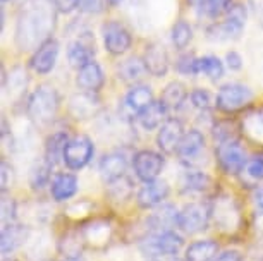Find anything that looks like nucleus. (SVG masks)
Returning a JSON list of instances; mask_svg holds the SVG:
<instances>
[{
    "label": "nucleus",
    "mask_w": 263,
    "mask_h": 261,
    "mask_svg": "<svg viewBox=\"0 0 263 261\" xmlns=\"http://www.w3.org/2000/svg\"><path fill=\"white\" fill-rule=\"evenodd\" d=\"M155 102L153 100V91L150 86L146 85H136L133 86L131 90L122 100V108H121V114L126 119H138V115L141 114L143 110L152 105Z\"/></svg>",
    "instance_id": "f8f14e48"
},
{
    "label": "nucleus",
    "mask_w": 263,
    "mask_h": 261,
    "mask_svg": "<svg viewBox=\"0 0 263 261\" xmlns=\"http://www.w3.org/2000/svg\"><path fill=\"white\" fill-rule=\"evenodd\" d=\"M212 216V208L206 203L195 201L186 205L177 216V227L186 234H198L208 227Z\"/></svg>",
    "instance_id": "0eeeda50"
},
{
    "label": "nucleus",
    "mask_w": 263,
    "mask_h": 261,
    "mask_svg": "<svg viewBox=\"0 0 263 261\" xmlns=\"http://www.w3.org/2000/svg\"><path fill=\"white\" fill-rule=\"evenodd\" d=\"M210 186H212V179L201 170L190 169L184 174V179H182V189L186 193H205Z\"/></svg>",
    "instance_id": "7c9ffc66"
},
{
    "label": "nucleus",
    "mask_w": 263,
    "mask_h": 261,
    "mask_svg": "<svg viewBox=\"0 0 263 261\" xmlns=\"http://www.w3.org/2000/svg\"><path fill=\"white\" fill-rule=\"evenodd\" d=\"M143 61L146 64V69L152 76L163 77L167 76L168 67H171V61H168V53L162 43H150L145 50Z\"/></svg>",
    "instance_id": "a211bd4d"
},
{
    "label": "nucleus",
    "mask_w": 263,
    "mask_h": 261,
    "mask_svg": "<svg viewBox=\"0 0 263 261\" xmlns=\"http://www.w3.org/2000/svg\"><path fill=\"white\" fill-rule=\"evenodd\" d=\"M190 100L193 103V107L198 110H210L212 108V93L205 90V88H196L191 91Z\"/></svg>",
    "instance_id": "58836bf2"
},
{
    "label": "nucleus",
    "mask_w": 263,
    "mask_h": 261,
    "mask_svg": "<svg viewBox=\"0 0 263 261\" xmlns=\"http://www.w3.org/2000/svg\"><path fill=\"white\" fill-rule=\"evenodd\" d=\"M226 64H227V67L231 69V71H241L242 69V57H241V53L239 52H236V50H229L226 53Z\"/></svg>",
    "instance_id": "37998d69"
},
{
    "label": "nucleus",
    "mask_w": 263,
    "mask_h": 261,
    "mask_svg": "<svg viewBox=\"0 0 263 261\" xmlns=\"http://www.w3.org/2000/svg\"><path fill=\"white\" fill-rule=\"evenodd\" d=\"M126 169H127V158L122 153H117V151L105 155L100 162V174L107 182L122 177L126 174Z\"/></svg>",
    "instance_id": "4be33fe9"
},
{
    "label": "nucleus",
    "mask_w": 263,
    "mask_h": 261,
    "mask_svg": "<svg viewBox=\"0 0 263 261\" xmlns=\"http://www.w3.org/2000/svg\"><path fill=\"white\" fill-rule=\"evenodd\" d=\"M55 12L45 0H28L19 11L16 24V45L19 50H36L43 42L52 38Z\"/></svg>",
    "instance_id": "f257e3e1"
},
{
    "label": "nucleus",
    "mask_w": 263,
    "mask_h": 261,
    "mask_svg": "<svg viewBox=\"0 0 263 261\" xmlns=\"http://www.w3.org/2000/svg\"><path fill=\"white\" fill-rule=\"evenodd\" d=\"M103 47L110 55H124L133 45V36L121 21L110 19L102 26Z\"/></svg>",
    "instance_id": "6e6552de"
},
{
    "label": "nucleus",
    "mask_w": 263,
    "mask_h": 261,
    "mask_svg": "<svg viewBox=\"0 0 263 261\" xmlns=\"http://www.w3.org/2000/svg\"><path fill=\"white\" fill-rule=\"evenodd\" d=\"M167 261H181V259H177V258H174V256H171V258H168Z\"/></svg>",
    "instance_id": "603ef678"
},
{
    "label": "nucleus",
    "mask_w": 263,
    "mask_h": 261,
    "mask_svg": "<svg viewBox=\"0 0 263 261\" xmlns=\"http://www.w3.org/2000/svg\"><path fill=\"white\" fill-rule=\"evenodd\" d=\"M146 72H148L146 64L141 57H129L119 64V67H117L119 79H122L124 83H129V85L141 81Z\"/></svg>",
    "instance_id": "5701e85b"
},
{
    "label": "nucleus",
    "mask_w": 263,
    "mask_h": 261,
    "mask_svg": "<svg viewBox=\"0 0 263 261\" xmlns=\"http://www.w3.org/2000/svg\"><path fill=\"white\" fill-rule=\"evenodd\" d=\"M4 72V77H2V83H4V88L6 91L11 95L12 98H21L26 91V86H28V76L26 72L23 71L21 67H14L9 76H6V71Z\"/></svg>",
    "instance_id": "c85d7f7f"
},
{
    "label": "nucleus",
    "mask_w": 263,
    "mask_h": 261,
    "mask_svg": "<svg viewBox=\"0 0 263 261\" xmlns=\"http://www.w3.org/2000/svg\"><path fill=\"white\" fill-rule=\"evenodd\" d=\"M203 2H205V0H187V4H191V6H195V7H201Z\"/></svg>",
    "instance_id": "09e8293b"
},
{
    "label": "nucleus",
    "mask_w": 263,
    "mask_h": 261,
    "mask_svg": "<svg viewBox=\"0 0 263 261\" xmlns=\"http://www.w3.org/2000/svg\"><path fill=\"white\" fill-rule=\"evenodd\" d=\"M50 193H52V198L55 201L71 199L72 196L78 193V177L74 174H67V172L57 174L52 179Z\"/></svg>",
    "instance_id": "412c9836"
},
{
    "label": "nucleus",
    "mask_w": 263,
    "mask_h": 261,
    "mask_svg": "<svg viewBox=\"0 0 263 261\" xmlns=\"http://www.w3.org/2000/svg\"><path fill=\"white\" fill-rule=\"evenodd\" d=\"M242 132H246L253 141H263V107L246 115L242 121Z\"/></svg>",
    "instance_id": "72a5a7b5"
},
{
    "label": "nucleus",
    "mask_w": 263,
    "mask_h": 261,
    "mask_svg": "<svg viewBox=\"0 0 263 261\" xmlns=\"http://www.w3.org/2000/svg\"><path fill=\"white\" fill-rule=\"evenodd\" d=\"M122 4V0H107V6H110V7H117V6H121Z\"/></svg>",
    "instance_id": "8fccbe9b"
},
{
    "label": "nucleus",
    "mask_w": 263,
    "mask_h": 261,
    "mask_svg": "<svg viewBox=\"0 0 263 261\" xmlns=\"http://www.w3.org/2000/svg\"><path fill=\"white\" fill-rule=\"evenodd\" d=\"M95 57V38L90 31H81L69 43L67 61L74 69H81L86 64L93 62Z\"/></svg>",
    "instance_id": "9d476101"
},
{
    "label": "nucleus",
    "mask_w": 263,
    "mask_h": 261,
    "mask_svg": "<svg viewBox=\"0 0 263 261\" xmlns=\"http://www.w3.org/2000/svg\"><path fill=\"white\" fill-rule=\"evenodd\" d=\"M28 237V229L23 225L9 224L2 227V254H11L19 246L24 244Z\"/></svg>",
    "instance_id": "393cba45"
},
{
    "label": "nucleus",
    "mask_w": 263,
    "mask_h": 261,
    "mask_svg": "<svg viewBox=\"0 0 263 261\" xmlns=\"http://www.w3.org/2000/svg\"><path fill=\"white\" fill-rule=\"evenodd\" d=\"M232 6V0H205L201 9L205 11L208 17L217 19L220 16H226V12L229 11Z\"/></svg>",
    "instance_id": "e433bc0d"
},
{
    "label": "nucleus",
    "mask_w": 263,
    "mask_h": 261,
    "mask_svg": "<svg viewBox=\"0 0 263 261\" xmlns=\"http://www.w3.org/2000/svg\"><path fill=\"white\" fill-rule=\"evenodd\" d=\"M66 261H83L81 258H67Z\"/></svg>",
    "instance_id": "3c124183"
},
{
    "label": "nucleus",
    "mask_w": 263,
    "mask_h": 261,
    "mask_svg": "<svg viewBox=\"0 0 263 261\" xmlns=\"http://www.w3.org/2000/svg\"><path fill=\"white\" fill-rule=\"evenodd\" d=\"M182 243L184 240H182L179 234H176L174 230H165V232H157L148 235L141 243V251L150 259L155 261V259L176 256L182 248Z\"/></svg>",
    "instance_id": "39448f33"
},
{
    "label": "nucleus",
    "mask_w": 263,
    "mask_h": 261,
    "mask_svg": "<svg viewBox=\"0 0 263 261\" xmlns=\"http://www.w3.org/2000/svg\"><path fill=\"white\" fill-rule=\"evenodd\" d=\"M2 2H12V0H2Z\"/></svg>",
    "instance_id": "864d4df0"
},
{
    "label": "nucleus",
    "mask_w": 263,
    "mask_h": 261,
    "mask_svg": "<svg viewBox=\"0 0 263 261\" xmlns=\"http://www.w3.org/2000/svg\"><path fill=\"white\" fill-rule=\"evenodd\" d=\"M171 40H172L174 47H176L177 50H184L193 40L191 24L187 21H184V19H179V21L174 23V26L171 29Z\"/></svg>",
    "instance_id": "473e14b6"
},
{
    "label": "nucleus",
    "mask_w": 263,
    "mask_h": 261,
    "mask_svg": "<svg viewBox=\"0 0 263 261\" xmlns=\"http://www.w3.org/2000/svg\"><path fill=\"white\" fill-rule=\"evenodd\" d=\"M93 143L88 136H76L72 139H69L66 150H64V158L62 162L66 164L67 169L71 170H81L83 167L90 164L93 158Z\"/></svg>",
    "instance_id": "1a4fd4ad"
},
{
    "label": "nucleus",
    "mask_w": 263,
    "mask_h": 261,
    "mask_svg": "<svg viewBox=\"0 0 263 261\" xmlns=\"http://www.w3.org/2000/svg\"><path fill=\"white\" fill-rule=\"evenodd\" d=\"M212 216L215 224L222 230H234L239 225V210L236 201L229 196H220L215 201V206L212 208Z\"/></svg>",
    "instance_id": "dca6fc26"
},
{
    "label": "nucleus",
    "mask_w": 263,
    "mask_h": 261,
    "mask_svg": "<svg viewBox=\"0 0 263 261\" xmlns=\"http://www.w3.org/2000/svg\"><path fill=\"white\" fill-rule=\"evenodd\" d=\"M213 261H241V254L237 251H226L220 253Z\"/></svg>",
    "instance_id": "49530a36"
},
{
    "label": "nucleus",
    "mask_w": 263,
    "mask_h": 261,
    "mask_svg": "<svg viewBox=\"0 0 263 261\" xmlns=\"http://www.w3.org/2000/svg\"><path fill=\"white\" fill-rule=\"evenodd\" d=\"M69 143V137L66 132H53L52 136H48L45 143V160L52 167L57 164L59 160L64 158V150H66Z\"/></svg>",
    "instance_id": "c756f323"
},
{
    "label": "nucleus",
    "mask_w": 263,
    "mask_h": 261,
    "mask_svg": "<svg viewBox=\"0 0 263 261\" xmlns=\"http://www.w3.org/2000/svg\"><path fill=\"white\" fill-rule=\"evenodd\" d=\"M12 184V167L7 164L6 160H2V191H6L11 188Z\"/></svg>",
    "instance_id": "a18cd8bd"
},
{
    "label": "nucleus",
    "mask_w": 263,
    "mask_h": 261,
    "mask_svg": "<svg viewBox=\"0 0 263 261\" xmlns=\"http://www.w3.org/2000/svg\"><path fill=\"white\" fill-rule=\"evenodd\" d=\"M98 108V102L93 98V93H81V95H76L71 98V103H69V110L71 114L76 117V119H90L97 114Z\"/></svg>",
    "instance_id": "a878e982"
},
{
    "label": "nucleus",
    "mask_w": 263,
    "mask_h": 261,
    "mask_svg": "<svg viewBox=\"0 0 263 261\" xmlns=\"http://www.w3.org/2000/svg\"><path fill=\"white\" fill-rule=\"evenodd\" d=\"M163 164H165L163 156L152 150L138 151L135 158H133V167H135L138 179H141L143 182L157 180V177L160 175L163 169Z\"/></svg>",
    "instance_id": "9b49d317"
},
{
    "label": "nucleus",
    "mask_w": 263,
    "mask_h": 261,
    "mask_svg": "<svg viewBox=\"0 0 263 261\" xmlns=\"http://www.w3.org/2000/svg\"><path fill=\"white\" fill-rule=\"evenodd\" d=\"M203 151H205V136H203L201 131L191 129V131L184 132L176 155L179 156L184 165L195 167L196 160L200 158Z\"/></svg>",
    "instance_id": "2eb2a0df"
},
{
    "label": "nucleus",
    "mask_w": 263,
    "mask_h": 261,
    "mask_svg": "<svg viewBox=\"0 0 263 261\" xmlns=\"http://www.w3.org/2000/svg\"><path fill=\"white\" fill-rule=\"evenodd\" d=\"M177 216H179V211L172 205H163L162 208L155 210L148 218L152 234L165 232V230H172V227H177Z\"/></svg>",
    "instance_id": "aec40b11"
},
{
    "label": "nucleus",
    "mask_w": 263,
    "mask_h": 261,
    "mask_svg": "<svg viewBox=\"0 0 263 261\" xmlns=\"http://www.w3.org/2000/svg\"><path fill=\"white\" fill-rule=\"evenodd\" d=\"M187 98V90L181 81H172L163 88L160 102L168 110H179Z\"/></svg>",
    "instance_id": "cd10ccee"
},
{
    "label": "nucleus",
    "mask_w": 263,
    "mask_h": 261,
    "mask_svg": "<svg viewBox=\"0 0 263 261\" xmlns=\"http://www.w3.org/2000/svg\"><path fill=\"white\" fill-rule=\"evenodd\" d=\"M105 4H107V0H81L79 9L88 14H100L103 9H105Z\"/></svg>",
    "instance_id": "a19ab883"
},
{
    "label": "nucleus",
    "mask_w": 263,
    "mask_h": 261,
    "mask_svg": "<svg viewBox=\"0 0 263 261\" xmlns=\"http://www.w3.org/2000/svg\"><path fill=\"white\" fill-rule=\"evenodd\" d=\"M184 136V127L177 117H168L158 129L157 145L165 155L177 153V148L181 145V139Z\"/></svg>",
    "instance_id": "4468645a"
},
{
    "label": "nucleus",
    "mask_w": 263,
    "mask_h": 261,
    "mask_svg": "<svg viewBox=\"0 0 263 261\" xmlns=\"http://www.w3.org/2000/svg\"><path fill=\"white\" fill-rule=\"evenodd\" d=\"M198 74H205L210 81L217 83L224 76V62L215 55L198 57Z\"/></svg>",
    "instance_id": "2f4dec72"
},
{
    "label": "nucleus",
    "mask_w": 263,
    "mask_h": 261,
    "mask_svg": "<svg viewBox=\"0 0 263 261\" xmlns=\"http://www.w3.org/2000/svg\"><path fill=\"white\" fill-rule=\"evenodd\" d=\"M218 244L215 240H196L187 246L186 249V261H213L217 258Z\"/></svg>",
    "instance_id": "bb28decb"
},
{
    "label": "nucleus",
    "mask_w": 263,
    "mask_h": 261,
    "mask_svg": "<svg viewBox=\"0 0 263 261\" xmlns=\"http://www.w3.org/2000/svg\"><path fill=\"white\" fill-rule=\"evenodd\" d=\"M81 6V0H55V7L59 12L69 14Z\"/></svg>",
    "instance_id": "c03bdc74"
},
{
    "label": "nucleus",
    "mask_w": 263,
    "mask_h": 261,
    "mask_svg": "<svg viewBox=\"0 0 263 261\" xmlns=\"http://www.w3.org/2000/svg\"><path fill=\"white\" fill-rule=\"evenodd\" d=\"M167 114H168V108L163 105L162 102H153L152 105H148L145 110L138 115V121H140V124L145 127L146 131H155V129H160L163 122L167 121Z\"/></svg>",
    "instance_id": "b1692460"
},
{
    "label": "nucleus",
    "mask_w": 263,
    "mask_h": 261,
    "mask_svg": "<svg viewBox=\"0 0 263 261\" xmlns=\"http://www.w3.org/2000/svg\"><path fill=\"white\" fill-rule=\"evenodd\" d=\"M61 107V96L50 85H40L28 102V115L33 122L45 126L53 121Z\"/></svg>",
    "instance_id": "f03ea898"
},
{
    "label": "nucleus",
    "mask_w": 263,
    "mask_h": 261,
    "mask_svg": "<svg viewBox=\"0 0 263 261\" xmlns=\"http://www.w3.org/2000/svg\"><path fill=\"white\" fill-rule=\"evenodd\" d=\"M246 19H248V11L246 6L242 4H232L229 11L226 12L224 21L212 24L206 29L208 38L213 42H231L237 40L241 36L242 29L246 26Z\"/></svg>",
    "instance_id": "7ed1b4c3"
},
{
    "label": "nucleus",
    "mask_w": 263,
    "mask_h": 261,
    "mask_svg": "<svg viewBox=\"0 0 263 261\" xmlns=\"http://www.w3.org/2000/svg\"><path fill=\"white\" fill-rule=\"evenodd\" d=\"M131 193H133V184L126 175L108 182V196H110L112 199H116V201L127 199L129 196H131Z\"/></svg>",
    "instance_id": "c9c22d12"
},
{
    "label": "nucleus",
    "mask_w": 263,
    "mask_h": 261,
    "mask_svg": "<svg viewBox=\"0 0 263 261\" xmlns=\"http://www.w3.org/2000/svg\"><path fill=\"white\" fill-rule=\"evenodd\" d=\"M245 172L253 180H263V151L248 160Z\"/></svg>",
    "instance_id": "ea45409f"
},
{
    "label": "nucleus",
    "mask_w": 263,
    "mask_h": 261,
    "mask_svg": "<svg viewBox=\"0 0 263 261\" xmlns=\"http://www.w3.org/2000/svg\"><path fill=\"white\" fill-rule=\"evenodd\" d=\"M59 52H61V45L55 38H48L40 45L36 50H34L31 61H29V66L36 74H45L52 72L53 67L57 64V58H59Z\"/></svg>",
    "instance_id": "ddd939ff"
},
{
    "label": "nucleus",
    "mask_w": 263,
    "mask_h": 261,
    "mask_svg": "<svg viewBox=\"0 0 263 261\" xmlns=\"http://www.w3.org/2000/svg\"><path fill=\"white\" fill-rule=\"evenodd\" d=\"M255 203L258 208L263 211V186H260V188L255 191Z\"/></svg>",
    "instance_id": "de8ad7c7"
},
{
    "label": "nucleus",
    "mask_w": 263,
    "mask_h": 261,
    "mask_svg": "<svg viewBox=\"0 0 263 261\" xmlns=\"http://www.w3.org/2000/svg\"><path fill=\"white\" fill-rule=\"evenodd\" d=\"M215 156L220 170L227 175H239L248 165L246 150L236 137L217 143Z\"/></svg>",
    "instance_id": "20e7f679"
},
{
    "label": "nucleus",
    "mask_w": 263,
    "mask_h": 261,
    "mask_svg": "<svg viewBox=\"0 0 263 261\" xmlns=\"http://www.w3.org/2000/svg\"><path fill=\"white\" fill-rule=\"evenodd\" d=\"M255 98V93L250 86L239 83H229L218 90L215 98V107L224 114H236L246 108Z\"/></svg>",
    "instance_id": "423d86ee"
},
{
    "label": "nucleus",
    "mask_w": 263,
    "mask_h": 261,
    "mask_svg": "<svg viewBox=\"0 0 263 261\" xmlns=\"http://www.w3.org/2000/svg\"><path fill=\"white\" fill-rule=\"evenodd\" d=\"M50 170H52V165L48 164L47 160L34 165L31 172H29V184H31V188L33 189L45 188L48 182H50Z\"/></svg>",
    "instance_id": "f704fd0d"
},
{
    "label": "nucleus",
    "mask_w": 263,
    "mask_h": 261,
    "mask_svg": "<svg viewBox=\"0 0 263 261\" xmlns=\"http://www.w3.org/2000/svg\"><path fill=\"white\" fill-rule=\"evenodd\" d=\"M168 196V186L165 180H152L145 182V186L138 191L136 201L141 208H155L160 203L167 199Z\"/></svg>",
    "instance_id": "6ab92c4d"
},
{
    "label": "nucleus",
    "mask_w": 263,
    "mask_h": 261,
    "mask_svg": "<svg viewBox=\"0 0 263 261\" xmlns=\"http://www.w3.org/2000/svg\"><path fill=\"white\" fill-rule=\"evenodd\" d=\"M176 69L179 74H184V76H196L198 74V57H195L193 53H184L177 58L176 62Z\"/></svg>",
    "instance_id": "4c0bfd02"
},
{
    "label": "nucleus",
    "mask_w": 263,
    "mask_h": 261,
    "mask_svg": "<svg viewBox=\"0 0 263 261\" xmlns=\"http://www.w3.org/2000/svg\"><path fill=\"white\" fill-rule=\"evenodd\" d=\"M14 220H16V203H14V201H9V199H4L2 201V222H4V225L14 224Z\"/></svg>",
    "instance_id": "79ce46f5"
},
{
    "label": "nucleus",
    "mask_w": 263,
    "mask_h": 261,
    "mask_svg": "<svg viewBox=\"0 0 263 261\" xmlns=\"http://www.w3.org/2000/svg\"><path fill=\"white\" fill-rule=\"evenodd\" d=\"M76 85L84 93H98L105 85V74L98 62H90L81 69H78Z\"/></svg>",
    "instance_id": "f3484780"
}]
</instances>
